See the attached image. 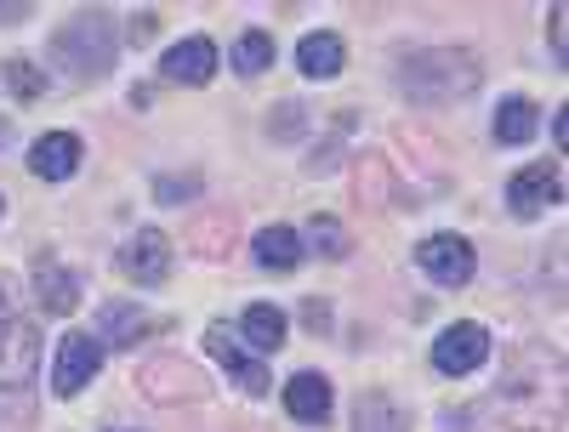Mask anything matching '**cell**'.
I'll use <instances>...</instances> for the list:
<instances>
[{
	"mask_svg": "<svg viewBox=\"0 0 569 432\" xmlns=\"http://www.w3.org/2000/svg\"><path fill=\"white\" fill-rule=\"evenodd\" d=\"M34 375H40V342L34 324L18 308L12 279H0V432L29 421L34 404Z\"/></svg>",
	"mask_w": 569,
	"mask_h": 432,
	"instance_id": "6da1fadb",
	"label": "cell"
},
{
	"mask_svg": "<svg viewBox=\"0 0 569 432\" xmlns=\"http://www.w3.org/2000/svg\"><path fill=\"white\" fill-rule=\"evenodd\" d=\"M103 370V342L91 330H69L58 342V359H52V393L58 399H74L80 388H91Z\"/></svg>",
	"mask_w": 569,
	"mask_h": 432,
	"instance_id": "7a4b0ae2",
	"label": "cell"
},
{
	"mask_svg": "<svg viewBox=\"0 0 569 432\" xmlns=\"http://www.w3.org/2000/svg\"><path fill=\"white\" fill-rule=\"evenodd\" d=\"M416 268L433 279V284H445V291H461V284L479 273V251H472L461 233H433V239H421Z\"/></svg>",
	"mask_w": 569,
	"mask_h": 432,
	"instance_id": "3957f363",
	"label": "cell"
},
{
	"mask_svg": "<svg viewBox=\"0 0 569 432\" xmlns=\"http://www.w3.org/2000/svg\"><path fill=\"white\" fill-rule=\"evenodd\" d=\"M114 268H120L131 284H142V291H154V284L171 279V239H166L160 228H137L126 245H120Z\"/></svg>",
	"mask_w": 569,
	"mask_h": 432,
	"instance_id": "277c9868",
	"label": "cell"
},
{
	"mask_svg": "<svg viewBox=\"0 0 569 432\" xmlns=\"http://www.w3.org/2000/svg\"><path fill=\"white\" fill-rule=\"evenodd\" d=\"M206 348H211V359L233 375V381H240V388L251 393V399H262L268 388H273V375H268V364L240 342V330H228V324H211L206 330Z\"/></svg>",
	"mask_w": 569,
	"mask_h": 432,
	"instance_id": "5b68a950",
	"label": "cell"
},
{
	"mask_svg": "<svg viewBox=\"0 0 569 432\" xmlns=\"http://www.w3.org/2000/svg\"><path fill=\"white\" fill-rule=\"evenodd\" d=\"M563 200V165L558 160H541V165H525L512 182H507V205H512V217H541V211H552Z\"/></svg>",
	"mask_w": 569,
	"mask_h": 432,
	"instance_id": "8992f818",
	"label": "cell"
},
{
	"mask_svg": "<svg viewBox=\"0 0 569 432\" xmlns=\"http://www.w3.org/2000/svg\"><path fill=\"white\" fill-rule=\"evenodd\" d=\"M485 359H490V330L485 324L461 319V324L439 330V342H433V370L439 375H472Z\"/></svg>",
	"mask_w": 569,
	"mask_h": 432,
	"instance_id": "52a82bcc",
	"label": "cell"
},
{
	"mask_svg": "<svg viewBox=\"0 0 569 432\" xmlns=\"http://www.w3.org/2000/svg\"><path fill=\"white\" fill-rule=\"evenodd\" d=\"M74 46H86V63H80V74H109V63H114V34H109V18L103 12H80L69 29H63V40H58V52H74Z\"/></svg>",
	"mask_w": 569,
	"mask_h": 432,
	"instance_id": "ba28073f",
	"label": "cell"
},
{
	"mask_svg": "<svg viewBox=\"0 0 569 432\" xmlns=\"http://www.w3.org/2000/svg\"><path fill=\"white\" fill-rule=\"evenodd\" d=\"M160 74H166L171 86H206V80L217 74V40H206V34L177 40L171 52L160 58Z\"/></svg>",
	"mask_w": 569,
	"mask_h": 432,
	"instance_id": "9c48e42d",
	"label": "cell"
},
{
	"mask_svg": "<svg viewBox=\"0 0 569 432\" xmlns=\"http://www.w3.org/2000/svg\"><path fill=\"white\" fill-rule=\"evenodd\" d=\"M80 160H86V149H80L74 131H46L34 149H29V171L46 177V182H69L80 171Z\"/></svg>",
	"mask_w": 569,
	"mask_h": 432,
	"instance_id": "30bf717a",
	"label": "cell"
},
{
	"mask_svg": "<svg viewBox=\"0 0 569 432\" xmlns=\"http://www.w3.org/2000/svg\"><path fill=\"white\" fill-rule=\"evenodd\" d=\"M330 381L319 375V370H297L291 381H284V410H291V421H302V426H325L330 421Z\"/></svg>",
	"mask_w": 569,
	"mask_h": 432,
	"instance_id": "8fae6325",
	"label": "cell"
},
{
	"mask_svg": "<svg viewBox=\"0 0 569 432\" xmlns=\"http://www.w3.org/2000/svg\"><path fill=\"white\" fill-rule=\"evenodd\" d=\"M80 273H69L58 257H40L34 262V302L46 308V313H74V302H80Z\"/></svg>",
	"mask_w": 569,
	"mask_h": 432,
	"instance_id": "7c38bea8",
	"label": "cell"
},
{
	"mask_svg": "<svg viewBox=\"0 0 569 432\" xmlns=\"http://www.w3.org/2000/svg\"><path fill=\"white\" fill-rule=\"evenodd\" d=\"M342 63H348L342 34H330V29L302 34V46H297V69H302L308 80H337V74H342Z\"/></svg>",
	"mask_w": 569,
	"mask_h": 432,
	"instance_id": "4fadbf2b",
	"label": "cell"
},
{
	"mask_svg": "<svg viewBox=\"0 0 569 432\" xmlns=\"http://www.w3.org/2000/svg\"><path fill=\"white\" fill-rule=\"evenodd\" d=\"M233 330H240V342H246L257 359H268V353L284 348V330H291V324H284V313H279L273 302H257V308H246V319L233 324Z\"/></svg>",
	"mask_w": 569,
	"mask_h": 432,
	"instance_id": "5bb4252c",
	"label": "cell"
},
{
	"mask_svg": "<svg viewBox=\"0 0 569 432\" xmlns=\"http://www.w3.org/2000/svg\"><path fill=\"white\" fill-rule=\"evenodd\" d=\"M142 335H149V313L137 302H103V313H98V342L103 348H137Z\"/></svg>",
	"mask_w": 569,
	"mask_h": 432,
	"instance_id": "9a60e30c",
	"label": "cell"
},
{
	"mask_svg": "<svg viewBox=\"0 0 569 432\" xmlns=\"http://www.w3.org/2000/svg\"><path fill=\"white\" fill-rule=\"evenodd\" d=\"M251 251H257V268L291 273V268L302 262V239H297V228H262V233L251 239Z\"/></svg>",
	"mask_w": 569,
	"mask_h": 432,
	"instance_id": "2e32d148",
	"label": "cell"
},
{
	"mask_svg": "<svg viewBox=\"0 0 569 432\" xmlns=\"http://www.w3.org/2000/svg\"><path fill=\"white\" fill-rule=\"evenodd\" d=\"M541 131V109L530 98H507L496 109V142H507V149H518V142H530Z\"/></svg>",
	"mask_w": 569,
	"mask_h": 432,
	"instance_id": "e0dca14e",
	"label": "cell"
},
{
	"mask_svg": "<svg viewBox=\"0 0 569 432\" xmlns=\"http://www.w3.org/2000/svg\"><path fill=\"white\" fill-rule=\"evenodd\" d=\"M353 432H410V415L393 399H382V393H365L359 415H353Z\"/></svg>",
	"mask_w": 569,
	"mask_h": 432,
	"instance_id": "ac0fdd59",
	"label": "cell"
},
{
	"mask_svg": "<svg viewBox=\"0 0 569 432\" xmlns=\"http://www.w3.org/2000/svg\"><path fill=\"white\" fill-rule=\"evenodd\" d=\"M233 69H240L246 80H257L262 69H273V34L268 29H246L240 40H233Z\"/></svg>",
	"mask_w": 569,
	"mask_h": 432,
	"instance_id": "d6986e66",
	"label": "cell"
},
{
	"mask_svg": "<svg viewBox=\"0 0 569 432\" xmlns=\"http://www.w3.org/2000/svg\"><path fill=\"white\" fill-rule=\"evenodd\" d=\"M0 80H7V86H12V98H23V103L46 91V69H34L29 58H12L7 69H0Z\"/></svg>",
	"mask_w": 569,
	"mask_h": 432,
	"instance_id": "ffe728a7",
	"label": "cell"
},
{
	"mask_svg": "<svg viewBox=\"0 0 569 432\" xmlns=\"http://www.w3.org/2000/svg\"><path fill=\"white\" fill-rule=\"evenodd\" d=\"M308 245H313L319 257H348V233H342L337 217H313V222H308Z\"/></svg>",
	"mask_w": 569,
	"mask_h": 432,
	"instance_id": "44dd1931",
	"label": "cell"
},
{
	"mask_svg": "<svg viewBox=\"0 0 569 432\" xmlns=\"http://www.w3.org/2000/svg\"><path fill=\"white\" fill-rule=\"evenodd\" d=\"M154 29H160V18H154V12H137V18H131V29H126V40H131V46H142V40H154Z\"/></svg>",
	"mask_w": 569,
	"mask_h": 432,
	"instance_id": "7402d4cb",
	"label": "cell"
},
{
	"mask_svg": "<svg viewBox=\"0 0 569 432\" xmlns=\"http://www.w3.org/2000/svg\"><path fill=\"white\" fill-rule=\"evenodd\" d=\"M552 52L563 58V7H552Z\"/></svg>",
	"mask_w": 569,
	"mask_h": 432,
	"instance_id": "603a6c76",
	"label": "cell"
},
{
	"mask_svg": "<svg viewBox=\"0 0 569 432\" xmlns=\"http://www.w3.org/2000/svg\"><path fill=\"white\" fill-rule=\"evenodd\" d=\"M7 137H12V125H7V120H0V149H7Z\"/></svg>",
	"mask_w": 569,
	"mask_h": 432,
	"instance_id": "cb8c5ba5",
	"label": "cell"
},
{
	"mask_svg": "<svg viewBox=\"0 0 569 432\" xmlns=\"http://www.w3.org/2000/svg\"><path fill=\"white\" fill-rule=\"evenodd\" d=\"M114 432H131V426H114Z\"/></svg>",
	"mask_w": 569,
	"mask_h": 432,
	"instance_id": "d4e9b609",
	"label": "cell"
},
{
	"mask_svg": "<svg viewBox=\"0 0 569 432\" xmlns=\"http://www.w3.org/2000/svg\"><path fill=\"white\" fill-rule=\"evenodd\" d=\"M0 211H7V200H0Z\"/></svg>",
	"mask_w": 569,
	"mask_h": 432,
	"instance_id": "484cf974",
	"label": "cell"
}]
</instances>
